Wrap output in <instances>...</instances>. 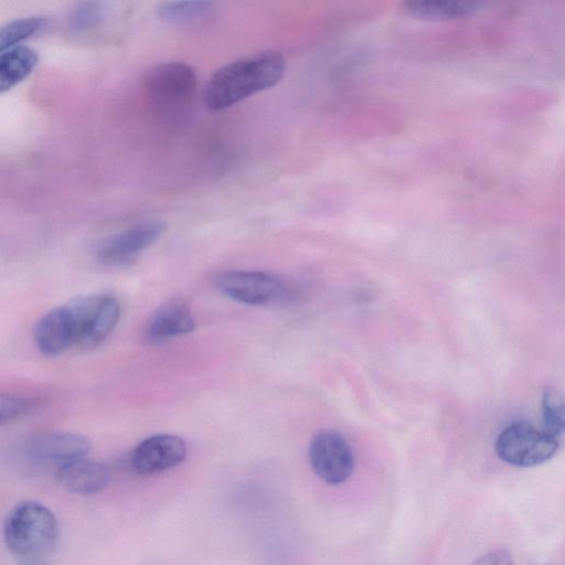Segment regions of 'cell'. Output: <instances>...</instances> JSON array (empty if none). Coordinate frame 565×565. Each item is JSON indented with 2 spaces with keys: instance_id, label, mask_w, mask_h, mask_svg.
<instances>
[{
  "instance_id": "cell-1",
  "label": "cell",
  "mask_w": 565,
  "mask_h": 565,
  "mask_svg": "<svg viewBox=\"0 0 565 565\" xmlns=\"http://www.w3.org/2000/svg\"><path fill=\"white\" fill-rule=\"evenodd\" d=\"M286 62L276 50H266L231 62L210 77L203 92L205 106L222 110L275 86L284 76Z\"/></svg>"
},
{
  "instance_id": "cell-2",
  "label": "cell",
  "mask_w": 565,
  "mask_h": 565,
  "mask_svg": "<svg viewBox=\"0 0 565 565\" xmlns=\"http://www.w3.org/2000/svg\"><path fill=\"white\" fill-rule=\"evenodd\" d=\"M142 89L156 113L168 119H178L194 103L198 77L193 67L185 63H162L145 75Z\"/></svg>"
},
{
  "instance_id": "cell-3",
  "label": "cell",
  "mask_w": 565,
  "mask_h": 565,
  "mask_svg": "<svg viewBox=\"0 0 565 565\" xmlns=\"http://www.w3.org/2000/svg\"><path fill=\"white\" fill-rule=\"evenodd\" d=\"M4 540L9 550L17 555H43L56 545L58 524L45 505L24 501L9 513L4 523Z\"/></svg>"
},
{
  "instance_id": "cell-4",
  "label": "cell",
  "mask_w": 565,
  "mask_h": 565,
  "mask_svg": "<svg viewBox=\"0 0 565 565\" xmlns=\"http://www.w3.org/2000/svg\"><path fill=\"white\" fill-rule=\"evenodd\" d=\"M64 306L74 328V345L83 350L100 344L120 317V303L109 294L77 296Z\"/></svg>"
},
{
  "instance_id": "cell-5",
  "label": "cell",
  "mask_w": 565,
  "mask_h": 565,
  "mask_svg": "<svg viewBox=\"0 0 565 565\" xmlns=\"http://www.w3.org/2000/svg\"><path fill=\"white\" fill-rule=\"evenodd\" d=\"M558 447V438L525 420H518L504 427L494 445L495 452L502 461L520 468L544 463L556 454Z\"/></svg>"
},
{
  "instance_id": "cell-6",
  "label": "cell",
  "mask_w": 565,
  "mask_h": 565,
  "mask_svg": "<svg viewBox=\"0 0 565 565\" xmlns=\"http://www.w3.org/2000/svg\"><path fill=\"white\" fill-rule=\"evenodd\" d=\"M309 461L316 475L326 483L345 482L354 470V456L345 437L333 429L317 433L309 445Z\"/></svg>"
},
{
  "instance_id": "cell-7",
  "label": "cell",
  "mask_w": 565,
  "mask_h": 565,
  "mask_svg": "<svg viewBox=\"0 0 565 565\" xmlns=\"http://www.w3.org/2000/svg\"><path fill=\"white\" fill-rule=\"evenodd\" d=\"M166 230L167 224L161 220L141 222L104 239L96 249V257L106 266H128L156 243Z\"/></svg>"
},
{
  "instance_id": "cell-8",
  "label": "cell",
  "mask_w": 565,
  "mask_h": 565,
  "mask_svg": "<svg viewBox=\"0 0 565 565\" xmlns=\"http://www.w3.org/2000/svg\"><path fill=\"white\" fill-rule=\"evenodd\" d=\"M215 286L226 297L254 306L269 305L286 296L282 280L263 271H223L215 277Z\"/></svg>"
},
{
  "instance_id": "cell-9",
  "label": "cell",
  "mask_w": 565,
  "mask_h": 565,
  "mask_svg": "<svg viewBox=\"0 0 565 565\" xmlns=\"http://www.w3.org/2000/svg\"><path fill=\"white\" fill-rule=\"evenodd\" d=\"M90 448L89 440L73 433H44L23 441L15 454L22 461L32 466L57 467L62 463L84 457Z\"/></svg>"
},
{
  "instance_id": "cell-10",
  "label": "cell",
  "mask_w": 565,
  "mask_h": 565,
  "mask_svg": "<svg viewBox=\"0 0 565 565\" xmlns=\"http://www.w3.org/2000/svg\"><path fill=\"white\" fill-rule=\"evenodd\" d=\"M186 456L182 438L171 434L153 435L139 443L130 455L131 468L140 475H152L171 469Z\"/></svg>"
},
{
  "instance_id": "cell-11",
  "label": "cell",
  "mask_w": 565,
  "mask_h": 565,
  "mask_svg": "<svg viewBox=\"0 0 565 565\" xmlns=\"http://www.w3.org/2000/svg\"><path fill=\"white\" fill-rule=\"evenodd\" d=\"M195 322L188 305L180 298H172L160 305L148 319L145 339L153 345L188 334Z\"/></svg>"
},
{
  "instance_id": "cell-12",
  "label": "cell",
  "mask_w": 565,
  "mask_h": 565,
  "mask_svg": "<svg viewBox=\"0 0 565 565\" xmlns=\"http://www.w3.org/2000/svg\"><path fill=\"white\" fill-rule=\"evenodd\" d=\"M34 339L46 355H58L74 345V328L65 306L49 311L38 321Z\"/></svg>"
},
{
  "instance_id": "cell-13",
  "label": "cell",
  "mask_w": 565,
  "mask_h": 565,
  "mask_svg": "<svg viewBox=\"0 0 565 565\" xmlns=\"http://www.w3.org/2000/svg\"><path fill=\"white\" fill-rule=\"evenodd\" d=\"M57 477L67 490L77 494H93L106 487L109 472L102 462L79 457L58 466Z\"/></svg>"
},
{
  "instance_id": "cell-14",
  "label": "cell",
  "mask_w": 565,
  "mask_h": 565,
  "mask_svg": "<svg viewBox=\"0 0 565 565\" xmlns=\"http://www.w3.org/2000/svg\"><path fill=\"white\" fill-rule=\"evenodd\" d=\"M34 50L19 45L0 55V93L7 92L26 78L38 64Z\"/></svg>"
},
{
  "instance_id": "cell-15",
  "label": "cell",
  "mask_w": 565,
  "mask_h": 565,
  "mask_svg": "<svg viewBox=\"0 0 565 565\" xmlns=\"http://www.w3.org/2000/svg\"><path fill=\"white\" fill-rule=\"evenodd\" d=\"M478 7L479 2L430 0L405 2L402 10L417 19L450 20L468 15L475 12Z\"/></svg>"
},
{
  "instance_id": "cell-16",
  "label": "cell",
  "mask_w": 565,
  "mask_h": 565,
  "mask_svg": "<svg viewBox=\"0 0 565 565\" xmlns=\"http://www.w3.org/2000/svg\"><path fill=\"white\" fill-rule=\"evenodd\" d=\"M214 4L210 1H167L161 2L157 15L170 24H186L209 17Z\"/></svg>"
},
{
  "instance_id": "cell-17",
  "label": "cell",
  "mask_w": 565,
  "mask_h": 565,
  "mask_svg": "<svg viewBox=\"0 0 565 565\" xmlns=\"http://www.w3.org/2000/svg\"><path fill=\"white\" fill-rule=\"evenodd\" d=\"M49 20L34 15L13 20L0 28V55L19 46L20 43L43 30Z\"/></svg>"
},
{
  "instance_id": "cell-18",
  "label": "cell",
  "mask_w": 565,
  "mask_h": 565,
  "mask_svg": "<svg viewBox=\"0 0 565 565\" xmlns=\"http://www.w3.org/2000/svg\"><path fill=\"white\" fill-rule=\"evenodd\" d=\"M564 401L555 388H546L542 398L543 430L558 438L565 427Z\"/></svg>"
},
{
  "instance_id": "cell-19",
  "label": "cell",
  "mask_w": 565,
  "mask_h": 565,
  "mask_svg": "<svg viewBox=\"0 0 565 565\" xmlns=\"http://www.w3.org/2000/svg\"><path fill=\"white\" fill-rule=\"evenodd\" d=\"M104 2L86 1L74 8L68 18V25L75 32H86L98 26L106 17Z\"/></svg>"
},
{
  "instance_id": "cell-20",
  "label": "cell",
  "mask_w": 565,
  "mask_h": 565,
  "mask_svg": "<svg viewBox=\"0 0 565 565\" xmlns=\"http://www.w3.org/2000/svg\"><path fill=\"white\" fill-rule=\"evenodd\" d=\"M36 403L34 398L0 394V426L23 416Z\"/></svg>"
},
{
  "instance_id": "cell-21",
  "label": "cell",
  "mask_w": 565,
  "mask_h": 565,
  "mask_svg": "<svg viewBox=\"0 0 565 565\" xmlns=\"http://www.w3.org/2000/svg\"><path fill=\"white\" fill-rule=\"evenodd\" d=\"M472 565H514V563L511 554L501 548L481 555Z\"/></svg>"
},
{
  "instance_id": "cell-22",
  "label": "cell",
  "mask_w": 565,
  "mask_h": 565,
  "mask_svg": "<svg viewBox=\"0 0 565 565\" xmlns=\"http://www.w3.org/2000/svg\"><path fill=\"white\" fill-rule=\"evenodd\" d=\"M20 565H45V564H43L42 562H39V561L30 559V561L21 563Z\"/></svg>"
}]
</instances>
